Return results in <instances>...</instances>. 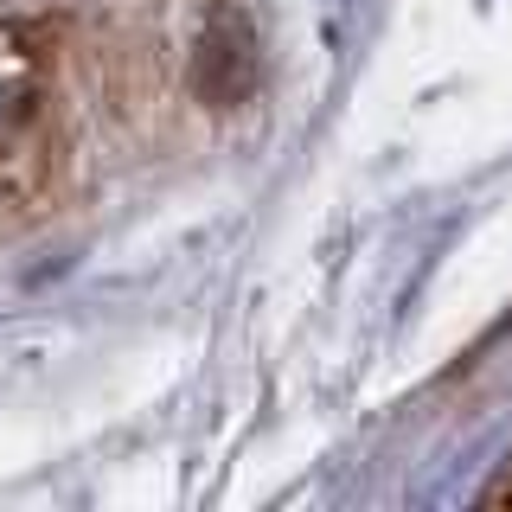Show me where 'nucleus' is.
I'll return each mask as SVG.
<instances>
[{"instance_id": "nucleus-1", "label": "nucleus", "mask_w": 512, "mask_h": 512, "mask_svg": "<svg viewBox=\"0 0 512 512\" xmlns=\"http://www.w3.org/2000/svg\"><path fill=\"white\" fill-rule=\"evenodd\" d=\"M199 84L218 96V103H237L256 84V39L244 20H218L199 45Z\"/></svg>"}]
</instances>
